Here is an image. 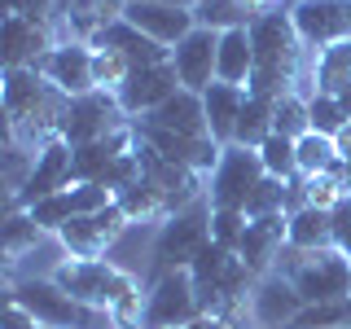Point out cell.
Wrapping results in <instances>:
<instances>
[{
  "instance_id": "1",
  "label": "cell",
  "mask_w": 351,
  "mask_h": 329,
  "mask_svg": "<svg viewBox=\"0 0 351 329\" xmlns=\"http://www.w3.org/2000/svg\"><path fill=\"white\" fill-rule=\"evenodd\" d=\"M53 281L66 294H75L88 307H101L119 321V329H141L145 321V299H141V285L132 272L114 268L110 259H66Z\"/></svg>"
},
{
  "instance_id": "2",
  "label": "cell",
  "mask_w": 351,
  "mask_h": 329,
  "mask_svg": "<svg viewBox=\"0 0 351 329\" xmlns=\"http://www.w3.org/2000/svg\"><path fill=\"white\" fill-rule=\"evenodd\" d=\"M250 44H255V75H250L246 93L268 97V101L294 93L303 40H299V31H294L290 14H259V18H250Z\"/></svg>"
},
{
  "instance_id": "3",
  "label": "cell",
  "mask_w": 351,
  "mask_h": 329,
  "mask_svg": "<svg viewBox=\"0 0 351 329\" xmlns=\"http://www.w3.org/2000/svg\"><path fill=\"white\" fill-rule=\"evenodd\" d=\"M9 303L27 307L44 329H119V321L101 307H88L75 294H66L53 277H31L9 285Z\"/></svg>"
},
{
  "instance_id": "4",
  "label": "cell",
  "mask_w": 351,
  "mask_h": 329,
  "mask_svg": "<svg viewBox=\"0 0 351 329\" xmlns=\"http://www.w3.org/2000/svg\"><path fill=\"white\" fill-rule=\"evenodd\" d=\"M281 277L294 281L303 303H325V299H347L351 294V259L338 246L325 250H290L285 246Z\"/></svg>"
},
{
  "instance_id": "5",
  "label": "cell",
  "mask_w": 351,
  "mask_h": 329,
  "mask_svg": "<svg viewBox=\"0 0 351 329\" xmlns=\"http://www.w3.org/2000/svg\"><path fill=\"white\" fill-rule=\"evenodd\" d=\"M211 241V202H193L184 211L167 215L158 224V237H154V277L162 272H180L202 255V246Z\"/></svg>"
},
{
  "instance_id": "6",
  "label": "cell",
  "mask_w": 351,
  "mask_h": 329,
  "mask_svg": "<svg viewBox=\"0 0 351 329\" xmlns=\"http://www.w3.org/2000/svg\"><path fill=\"white\" fill-rule=\"evenodd\" d=\"M263 162H259V149H246V145H224L215 171L206 175V202L211 206H228V211H246L250 193L259 189L263 180Z\"/></svg>"
},
{
  "instance_id": "7",
  "label": "cell",
  "mask_w": 351,
  "mask_h": 329,
  "mask_svg": "<svg viewBox=\"0 0 351 329\" xmlns=\"http://www.w3.org/2000/svg\"><path fill=\"white\" fill-rule=\"evenodd\" d=\"M197 316H202V303H197V285L189 277V268L154 277V285L145 290L141 329H189Z\"/></svg>"
},
{
  "instance_id": "8",
  "label": "cell",
  "mask_w": 351,
  "mask_h": 329,
  "mask_svg": "<svg viewBox=\"0 0 351 329\" xmlns=\"http://www.w3.org/2000/svg\"><path fill=\"white\" fill-rule=\"evenodd\" d=\"M132 119L128 110L119 106L114 93H84V97H71L66 106V123H62V141L66 145H88V141H106L114 132H128Z\"/></svg>"
},
{
  "instance_id": "9",
  "label": "cell",
  "mask_w": 351,
  "mask_h": 329,
  "mask_svg": "<svg viewBox=\"0 0 351 329\" xmlns=\"http://www.w3.org/2000/svg\"><path fill=\"white\" fill-rule=\"evenodd\" d=\"M290 22L299 31L303 49H334L351 40V0H294Z\"/></svg>"
},
{
  "instance_id": "10",
  "label": "cell",
  "mask_w": 351,
  "mask_h": 329,
  "mask_svg": "<svg viewBox=\"0 0 351 329\" xmlns=\"http://www.w3.org/2000/svg\"><path fill=\"white\" fill-rule=\"evenodd\" d=\"M128 224L132 219L123 215V206L110 202V206H101V211H93V215H75L71 224H62L58 241H62V250L71 259H101L106 250L123 237Z\"/></svg>"
},
{
  "instance_id": "11",
  "label": "cell",
  "mask_w": 351,
  "mask_h": 329,
  "mask_svg": "<svg viewBox=\"0 0 351 329\" xmlns=\"http://www.w3.org/2000/svg\"><path fill=\"white\" fill-rule=\"evenodd\" d=\"M36 71H40L53 88H58V93H66V97L97 93V80H93V44H84V40H62V44H53V49L40 58Z\"/></svg>"
},
{
  "instance_id": "12",
  "label": "cell",
  "mask_w": 351,
  "mask_h": 329,
  "mask_svg": "<svg viewBox=\"0 0 351 329\" xmlns=\"http://www.w3.org/2000/svg\"><path fill=\"white\" fill-rule=\"evenodd\" d=\"M71 184H75V149L58 136V141H49V145L36 149V171H31L27 189L18 193V202H9V206H36L44 197L71 189Z\"/></svg>"
},
{
  "instance_id": "13",
  "label": "cell",
  "mask_w": 351,
  "mask_h": 329,
  "mask_svg": "<svg viewBox=\"0 0 351 329\" xmlns=\"http://www.w3.org/2000/svg\"><path fill=\"white\" fill-rule=\"evenodd\" d=\"M141 136V145H149L154 154H162V158L180 162V167H193L202 175L215 171L219 154H224V145H215L211 136H180V132H167V127H149V123H132Z\"/></svg>"
},
{
  "instance_id": "14",
  "label": "cell",
  "mask_w": 351,
  "mask_h": 329,
  "mask_svg": "<svg viewBox=\"0 0 351 329\" xmlns=\"http://www.w3.org/2000/svg\"><path fill=\"white\" fill-rule=\"evenodd\" d=\"M215 58H219V31L211 27H193L189 36L171 49V66L176 80L189 93H206L215 84Z\"/></svg>"
},
{
  "instance_id": "15",
  "label": "cell",
  "mask_w": 351,
  "mask_h": 329,
  "mask_svg": "<svg viewBox=\"0 0 351 329\" xmlns=\"http://www.w3.org/2000/svg\"><path fill=\"white\" fill-rule=\"evenodd\" d=\"M180 93V80H176V66L171 62H162V66H141V71H132L128 75V84L119 88V106L128 110V119L136 123V119H145L154 114L167 97Z\"/></svg>"
},
{
  "instance_id": "16",
  "label": "cell",
  "mask_w": 351,
  "mask_h": 329,
  "mask_svg": "<svg viewBox=\"0 0 351 329\" xmlns=\"http://www.w3.org/2000/svg\"><path fill=\"white\" fill-rule=\"evenodd\" d=\"M250 321L259 329H285L294 321V316L303 312V294L294 290L290 277H281V272H268V277L255 281V290H250Z\"/></svg>"
},
{
  "instance_id": "17",
  "label": "cell",
  "mask_w": 351,
  "mask_h": 329,
  "mask_svg": "<svg viewBox=\"0 0 351 329\" xmlns=\"http://www.w3.org/2000/svg\"><path fill=\"white\" fill-rule=\"evenodd\" d=\"M123 18L132 22V27H141L145 36H154L158 44H167V49H176V44L197 27L193 9L167 5V0H132V5L123 9Z\"/></svg>"
},
{
  "instance_id": "18",
  "label": "cell",
  "mask_w": 351,
  "mask_h": 329,
  "mask_svg": "<svg viewBox=\"0 0 351 329\" xmlns=\"http://www.w3.org/2000/svg\"><path fill=\"white\" fill-rule=\"evenodd\" d=\"M88 44H93V49H119L132 62V71L171 62V49H167V44H158L154 36H145L141 27H132L128 18H114V22H106V27H97V36L88 40Z\"/></svg>"
},
{
  "instance_id": "19",
  "label": "cell",
  "mask_w": 351,
  "mask_h": 329,
  "mask_svg": "<svg viewBox=\"0 0 351 329\" xmlns=\"http://www.w3.org/2000/svg\"><path fill=\"white\" fill-rule=\"evenodd\" d=\"M285 224H290V215H259V219H250L246 224V237H241V246H237V255L241 263H246L255 277H268L272 272V263L281 259V250H285Z\"/></svg>"
},
{
  "instance_id": "20",
  "label": "cell",
  "mask_w": 351,
  "mask_h": 329,
  "mask_svg": "<svg viewBox=\"0 0 351 329\" xmlns=\"http://www.w3.org/2000/svg\"><path fill=\"white\" fill-rule=\"evenodd\" d=\"M71 149H75V184H106L110 167H114L128 149H136V127L114 132V136H106V141L71 145Z\"/></svg>"
},
{
  "instance_id": "21",
  "label": "cell",
  "mask_w": 351,
  "mask_h": 329,
  "mask_svg": "<svg viewBox=\"0 0 351 329\" xmlns=\"http://www.w3.org/2000/svg\"><path fill=\"white\" fill-rule=\"evenodd\" d=\"M136 123H149V127H167V132H180V136H211L206 127V106H202V93H189L180 88L176 97H167L154 114L136 119Z\"/></svg>"
},
{
  "instance_id": "22",
  "label": "cell",
  "mask_w": 351,
  "mask_h": 329,
  "mask_svg": "<svg viewBox=\"0 0 351 329\" xmlns=\"http://www.w3.org/2000/svg\"><path fill=\"white\" fill-rule=\"evenodd\" d=\"M202 106H206V127H211V141H215V145H233V141H237L241 106H246V88L215 80L202 93Z\"/></svg>"
},
{
  "instance_id": "23",
  "label": "cell",
  "mask_w": 351,
  "mask_h": 329,
  "mask_svg": "<svg viewBox=\"0 0 351 329\" xmlns=\"http://www.w3.org/2000/svg\"><path fill=\"white\" fill-rule=\"evenodd\" d=\"M53 49L49 27L22 18V14H5V71L14 66H40V58Z\"/></svg>"
},
{
  "instance_id": "24",
  "label": "cell",
  "mask_w": 351,
  "mask_h": 329,
  "mask_svg": "<svg viewBox=\"0 0 351 329\" xmlns=\"http://www.w3.org/2000/svg\"><path fill=\"white\" fill-rule=\"evenodd\" d=\"M255 75V44H250V27L219 31V58H215V80L246 88Z\"/></svg>"
},
{
  "instance_id": "25",
  "label": "cell",
  "mask_w": 351,
  "mask_h": 329,
  "mask_svg": "<svg viewBox=\"0 0 351 329\" xmlns=\"http://www.w3.org/2000/svg\"><path fill=\"white\" fill-rule=\"evenodd\" d=\"M285 246L290 250H325L334 246V215L325 206H299L290 211V224H285Z\"/></svg>"
},
{
  "instance_id": "26",
  "label": "cell",
  "mask_w": 351,
  "mask_h": 329,
  "mask_svg": "<svg viewBox=\"0 0 351 329\" xmlns=\"http://www.w3.org/2000/svg\"><path fill=\"white\" fill-rule=\"evenodd\" d=\"M44 228L31 219L27 206H5V224H0V246H5V263H18L27 250H36Z\"/></svg>"
},
{
  "instance_id": "27",
  "label": "cell",
  "mask_w": 351,
  "mask_h": 329,
  "mask_svg": "<svg viewBox=\"0 0 351 329\" xmlns=\"http://www.w3.org/2000/svg\"><path fill=\"white\" fill-rule=\"evenodd\" d=\"M294 154H299V175L312 180V175H329L343 167V154H338L334 136H321V132H307V136L294 141Z\"/></svg>"
},
{
  "instance_id": "28",
  "label": "cell",
  "mask_w": 351,
  "mask_h": 329,
  "mask_svg": "<svg viewBox=\"0 0 351 329\" xmlns=\"http://www.w3.org/2000/svg\"><path fill=\"white\" fill-rule=\"evenodd\" d=\"M312 80H316L312 93H329V97H338L343 88H351V40L334 44V49H325V53H316Z\"/></svg>"
},
{
  "instance_id": "29",
  "label": "cell",
  "mask_w": 351,
  "mask_h": 329,
  "mask_svg": "<svg viewBox=\"0 0 351 329\" xmlns=\"http://www.w3.org/2000/svg\"><path fill=\"white\" fill-rule=\"evenodd\" d=\"M268 136H272V101H268V97L246 93V106H241V119H237V141H233V145L259 149Z\"/></svg>"
},
{
  "instance_id": "30",
  "label": "cell",
  "mask_w": 351,
  "mask_h": 329,
  "mask_svg": "<svg viewBox=\"0 0 351 329\" xmlns=\"http://www.w3.org/2000/svg\"><path fill=\"white\" fill-rule=\"evenodd\" d=\"M285 329H351V294H347V299L307 303Z\"/></svg>"
},
{
  "instance_id": "31",
  "label": "cell",
  "mask_w": 351,
  "mask_h": 329,
  "mask_svg": "<svg viewBox=\"0 0 351 329\" xmlns=\"http://www.w3.org/2000/svg\"><path fill=\"white\" fill-rule=\"evenodd\" d=\"M272 132H281V136L299 141L312 132V110H307V97L299 93H285L272 101Z\"/></svg>"
},
{
  "instance_id": "32",
  "label": "cell",
  "mask_w": 351,
  "mask_h": 329,
  "mask_svg": "<svg viewBox=\"0 0 351 329\" xmlns=\"http://www.w3.org/2000/svg\"><path fill=\"white\" fill-rule=\"evenodd\" d=\"M0 158H5V206H9V202H18V193L27 189L31 171H36V149L22 145V141H5Z\"/></svg>"
},
{
  "instance_id": "33",
  "label": "cell",
  "mask_w": 351,
  "mask_h": 329,
  "mask_svg": "<svg viewBox=\"0 0 351 329\" xmlns=\"http://www.w3.org/2000/svg\"><path fill=\"white\" fill-rule=\"evenodd\" d=\"M114 202L123 206V215L132 219V224H141V219H167V211H162V197H158V189L141 175L136 184H128L123 193H114Z\"/></svg>"
},
{
  "instance_id": "34",
  "label": "cell",
  "mask_w": 351,
  "mask_h": 329,
  "mask_svg": "<svg viewBox=\"0 0 351 329\" xmlns=\"http://www.w3.org/2000/svg\"><path fill=\"white\" fill-rule=\"evenodd\" d=\"M197 27H211V31H233V27H250V9L241 0H202L193 9Z\"/></svg>"
},
{
  "instance_id": "35",
  "label": "cell",
  "mask_w": 351,
  "mask_h": 329,
  "mask_svg": "<svg viewBox=\"0 0 351 329\" xmlns=\"http://www.w3.org/2000/svg\"><path fill=\"white\" fill-rule=\"evenodd\" d=\"M259 162H263V171L277 175V180H294V175H299V154H294V141L281 136V132H272V136L259 145Z\"/></svg>"
},
{
  "instance_id": "36",
  "label": "cell",
  "mask_w": 351,
  "mask_h": 329,
  "mask_svg": "<svg viewBox=\"0 0 351 329\" xmlns=\"http://www.w3.org/2000/svg\"><path fill=\"white\" fill-rule=\"evenodd\" d=\"M132 75V62L119 49H93V80L101 93H119Z\"/></svg>"
},
{
  "instance_id": "37",
  "label": "cell",
  "mask_w": 351,
  "mask_h": 329,
  "mask_svg": "<svg viewBox=\"0 0 351 329\" xmlns=\"http://www.w3.org/2000/svg\"><path fill=\"white\" fill-rule=\"evenodd\" d=\"M307 110H312V132L334 136V141H338V132L351 123L343 101H338V97H329V93H312V97H307Z\"/></svg>"
},
{
  "instance_id": "38",
  "label": "cell",
  "mask_w": 351,
  "mask_h": 329,
  "mask_svg": "<svg viewBox=\"0 0 351 329\" xmlns=\"http://www.w3.org/2000/svg\"><path fill=\"white\" fill-rule=\"evenodd\" d=\"M250 215L246 211H228V206H211V241L224 250H237L241 237H246Z\"/></svg>"
},
{
  "instance_id": "39",
  "label": "cell",
  "mask_w": 351,
  "mask_h": 329,
  "mask_svg": "<svg viewBox=\"0 0 351 329\" xmlns=\"http://www.w3.org/2000/svg\"><path fill=\"white\" fill-rule=\"evenodd\" d=\"M329 215H334V246L351 259V197H343Z\"/></svg>"
},
{
  "instance_id": "40",
  "label": "cell",
  "mask_w": 351,
  "mask_h": 329,
  "mask_svg": "<svg viewBox=\"0 0 351 329\" xmlns=\"http://www.w3.org/2000/svg\"><path fill=\"white\" fill-rule=\"evenodd\" d=\"M128 5H132V0H93V9H97V18H101V27H106V22H114V18H123Z\"/></svg>"
},
{
  "instance_id": "41",
  "label": "cell",
  "mask_w": 351,
  "mask_h": 329,
  "mask_svg": "<svg viewBox=\"0 0 351 329\" xmlns=\"http://www.w3.org/2000/svg\"><path fill=\"white\" fill-rule=\"evenodd\" d=\"M241 5L250 9V18H259V14H281L285 0H241Z\"/></svg>"
},
{
  "instance_id": "42",
  "label": "cell",
  "mask_w": 351,
  "mask_h": 329,
  "mask_svg": "<svg viewBox=\"0 0 351 329\" xmlns=\"http://www.w3.org/2000/svg\"><path fill=\"white\" fill-rule=\"evenodd\" d=\"M189 329H233V321H219V316H197Z\"/></svg>"
},
{
  "instance_id": "43",
  "label": "cell",
  "mask_w": 351,
  "mask_h": 329,
  "mask_svg": "<svg viewBox=\"0 0 351 329\" xmlns=\"http://www.w3.org/2000/svg\"><path fill=\"white\" fill-rule=\"evenodd\" d=\"M338 154H343V162H351V123L338 132Z\"/></svg>"
},
{
  "instance_id": "44",
  "label": "cell",
  "mask_w": 351,
  "mask_h": 329,
  "mask_svg": "<svg viewBox=\"0 0 351 329\" xmlns=\"http://www.w3.org/2000/svg\"><path fill=\"white\" fill-rule=\"evenodd\" d=\"M338 101H343V110H347V119H351V88H343V93H338Z\"/></svg>"
},
{
  "instance_id": "45",
  "label": "cell",
  "mask_w": 351,
  "mask_h": 329,
  "mask_svg": "<svg viewBox=\"0 0 351 329\" xmlns=\"http://www.w3.org/2000/svg\"><path fill=\"white\" fill-rule=\"evenodd\" d=\"M167 5H180V9H197L202 0H167Z\"/></svg>"
}]
</instances>
